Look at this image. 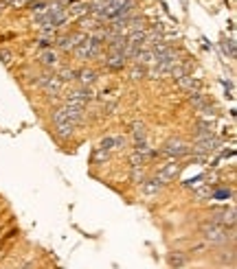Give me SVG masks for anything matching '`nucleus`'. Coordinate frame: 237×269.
<instances>
[{
    "label": "nucleus",
    "mask_w": 237,
    "mask_h": 269,
    "mask_svg": "<svg viewBox=\"0 0 237 269\" xmlns=\"http://www.w3.org/2000/svg\"><path fill=\"white\" fill-rule=\"evenodd\" d=\"M0 59H3L5 66H11V62H13V52H11V50H0Z\"/></svg>",
    "instance_id": "obj_24"
},
{
    "label": "nucleus",
    "mask_w": 237,
    "mask_h": 269,
    "mask_svg": "<svg viewBox=\"0 0 237 269\" xmlns=\"http://www.w3.org/2000/svg\"><path fill=\"white\" fill-rule=\"evenodd\" d=\"M55 129H57V136H62V138H66V136H70L72 131H75V125L72 123H59V125H55Z\"/></svg>",
    "instance_id": "obj_16"
},
{
    "label": "nucleus",
    "mask_w": 237,
    "mask_h": 269,
    "mask_svg": "<svg viewBox=\"0 0 237 269\" xmlns=\"http://www.w3.org/2000/svg\"><path fill=\"white\" fill-rule=\"evenodd\" d=\"M75 79H77L79 83H82V88H88V85H92V83L97 81V75H95V70H88V68H86V70H79Z\"/></svg>",
    "instance_id": "obj_13"
},
{
    "label": "nucleus",
    "mask_w": 237,
    "mask_h": 269,
    "mask_svg": "<svg viewBox=\"0 0 237 269\" xmlns=\"http://www.w3.org/2000/svg\"><path fill=\"white\" fill-rule=\"evenodd\" d=\"M57 79H59V81H72V79H75V70H70V68H66V70H62V72H59V75H57Z\"/></svg>",
    "instance_id": "obj_20"
},
{
    "label": "nucleus",
    "mask_w": 237,
    "mask_h": 269,
    "mask_svg": "<svg viewBox=\"0 0 237 269\" xmlns=\"http://www.w3.org/2000/svg\"><path fill=\"white\" fill-rule=\"evenodd\" d=\"M215 217H213V221L215 223H220V226H224V228H233L235 226V208H220V210H215L213 212Z\"/></svg>",
    "instance_id": "obj_7"
},
{
    "label": "nucleus",
    "mask_w": 237,
    "mask_h": 269,
    "mask_svg": "<svg viewBox=\"0 0 237 269\" xmlns=\"http://www.w3.org/2000/svg\"><path fill=\"white\" fill-rule=\"evenodd\" d=\"M178 85L184 90V92H189V94H195V92H200V88H202V81L198 77H191V75H187V77H182V79H178Z\"/></svg>",
    "instance_id": "obj_9"
},
{
    "label": "nucleus",
    "mask_w": 237,
    "mask_h": 269,
    "mask_svg": "<svg viewBox=\"0 0 237 269\" xmlns=\"http://www.w3.org/2000/svg\"><path fill=\"white\" fill-rule=\"evenodd\" d=\"M145 75V68H141V66H134V68L130 70V79L132 81H138V79H143Z\"/></svg>",
    "instance_id": "obj_22"
},
{
    "label": "nucleus",
    "mask_w": 237,
    "mask_h": 269,
    "mask_svg": "<svg viewBox=\"0 0 237 269\" xmlns=\"http://www.w3.org/2000/svg\"><path fill=\"white\" fill-rule=\"evenodd\" d=\"M143 167H132V182H143Z\"/></svg>",
    "instance_id": "obj_23"
},
{
    "label": "nucleus",
    "mask_w": 237,
    "mask_h": 269,
    "mask_svg": "<svg viewBox=\"0 0 237 269\" xmlns=\"http://www.w3.org/2000/svg\"><path fill=\"white\" fill-rule=\"evenodd\" d=\"M228 269H235V267H228Z\"/></svg>",
    "instance_id": "obj_29"
},
{
    "label": "nucleus",
    "mask_w": 237,
    "mask_h": 269,
    "mask_svg": "<svg viewBox=\"0 0 237 269\" xmlns=\"http://www.w3.org/2000/svg\"><path fill=\"white\" fill-rule=\"evenodd\" d=\"M40 85H42V88L46 90V92H51V94H57V92L59 90H62V81H59V79H57V75H46V77H42V79H40Z\"/></svg>",
    "instance_id": "obj_10"
},
{
    "label": "nucleus",
    "mask_w": 237,
    "mask_h": 269,
    "mask_svg": "<svg viewBox=\"0 0 237 269\" xmlns=\"http://www.w3.org/2000/svg\"><path fill=\"white\" fill-rule=\"evenodd\" d=\"M86 37H88V35H84L82 31L72 33V35H66V37H62V39H59V48H62V50H66V52H68V50L72 52V50H75L79 44L84 42Z\"/></svg>",
    "instance_id": "obj_6"
},
{
    "label": "nucleus",
    "mask_w": 237,
    "mask_h": 269,
    "mask_svg": "<svg viewBox=\"0 0 237 269\" xmlns=\"http://www.w3.org/2000/svg\"><path fill=\"white\" fill-rule=\"evenodd\" d=\"M220 144H222L220 138H217L215 134H211L207 138H200V140H195V144L191 147V151H193V153H198L200 157H209L211 153H215V151L220 149Z\"/></svg>",
    "instance_id": "obj_2"
},
{
    "label": "nucleus",
    "mask_w": 237,
    "mask_h": 269,
    "mask_svg": "<svg viewBox=\"0 0 237 269\" xmlns=\"http://www.w3.org/2000/svg\"><path fill=\"white\" fill-rule=\"evenodd\" d=\"M132 136H134V142L147 140V131H145L143 123H132Z\"/></svg>",
    "instance_id": "obj_15"
},
{
    "label": "nucleus",
    "mask_w": 237,
    "mask_h": 269,
    "mask_svg": "<svg viewBox=\"0 0 237 269\" xmlns=\"http://www.w3.org/2000/svg\"><path fill=\"white\" fill-rule=\"evenodd\" d=\"M161 186H163V184L158 182V180H143V182H141V190H143V193L147 195V197L156 195L158 190H161Z\"/></svg>",
    "instance_id": "obj_14"
},
{
    "label": "nucleus",
    "mask_w": 237,
    "mask_h": 269,
    "mask_svg": "<svg viewBox=\"0 0 237 269\" xmlns=\"http://www.w3.org/2000/svg\"><path fill=\"white\" fill-rule=\"evenodd\" d=\"M189 151H191V147L184 140H180V138H174V140H167L163 144V153L167 157H171V160H178V157L189 155Z\"/></svg>",
    "instance_id": "obj_3"
},
{
    "label": "nucleus",
    "mask_w": 237,
    "mask_h": 269,
    "mask_svg": "<svg viewBox=\"0 0 237 269\" xmlns=\"http://www.w3.org/2000/svg\"><path fill=\"white\" fill-rule=\"evenodd\" d=\"M202 234L209 243H226V239H233V228L226 230L224 226H220V223L211 221V223H204L202 226Z\"/></svg>",
    "instance_id": "obj_1"
},
{
    "label": "nucleus",
    "mask_w": 237,
    "mask_h": 269,
    "mask_svg": "<svg viewBox=\"0 0 237 269\" xmlns=\"http://www.w3.org/2000/svg\"><path fill=\"white\" fill-rule=\"evenodd\" d=\"M108 157H110V153H108V151H103V149H95V153H92V162H105V160H108Z\"/></svg>",
    "instance_id": "obj_17"
},
{
    "label": "nucleus",
    "mask_w": 237,
    "mask_h": 269,
    "mask_svg": "<svg viewBox=\"0 0 237 269\" xmlns=\"http://www.w3.org/2000/svg\"><path fill=\"white\" fill-rule=\"evenodd\" d=\"M90 98H92V92L88 88H79V90L68 92L64 105H68V107H82V110H86V103H88Z\"/></svg>",
    "instance_id": "obj_4"
},
{
    "label": "nucleus",
    "mask_w": 237,
    "mask_h": 269,
    "mask_svg": "<svg viewBox=\"0 0 237 269\" xmlns=\"http://www.w3.org/2000/svg\"><path fill=\"white\" fill-rule=\"evenodd\" d=\"M195 197H198V201H204V199H209V197H213V190H211L209 186H202L195 193Z\"/></svg>",
    "instance_id": "obj_18"
},
{
    "label": "nucleus",
    "mask_w": 237,
    "mask_h": 269,
    "mask_svg": "<svg viewBox=\"0 0 237 269\" xmlns=\"http://www.w3.org/2000/svg\"><path fill=\"white\" fill-rule=\"evenodd\" d=\"M70 3H72V0H57V5H59V7H64V5H70Z\"/></svg>",
    "instance_id": "obj_27"
},
{
    "label": "nucleus",
    "mask_w": 237,
    "mask_h": 269,
    "mask_svg": "<svg viewBox=\"0 0 237 269\" xmlns=\"http://www.w3.org/2000/svg\"><path fill=\"white\" fill-rule=\"evenodd\" d=\"M222 50L228 52V57L233 59L235 57V42H233V39H226V42H222Z\"/></svg>",
    "instance_id": "obj_19"
},
{
    "label": "nucleus",
    "mask_w": 237,
    "mask_h": 269,
    "mask_svg": "<svg viewBox=\"0 0 237 269\" xmlns=\"http://www.w3.org/2000/svg\"><path fill=\"white\" fill-rule=\"evenodd\" d=\"M169 262H171L174 267H180L182 262H184V258H182V256H178V254H171V256H169Z\"/></svg>",
    "instance_id": "obj_25"
},
{
    "label": "nucleus",
    "mask_w": 237,
    "mask_h": 269,
    "mask_svg": "<svg viewBox=\"0 0 237 269\" xmlns=\"http://www.w3.org/2000/svg\"><path fill=\"white\" fill-rule=\"evenodd\" d=\"M230 193H228V190H217V193L213 195V197H217V199H224V197H228Z\"/></svg>",
    "instance_id": "obj_26"
},
{
    "label": "nucleus",
    "mask_w": 237,
    "mask_h": 269,
    "mask_svg": "<svg viewBox=\"0 0 237 269\" xmlns=\"http://www.w3.org/2000/svg\"><path fill=\"white\" fill-rule=\"evenodd\" d=\"M125 55L123 52H108V59H105V66H108L110 70H121L125 68Z\"/></svg>",
    "instance_id": "obj_11"
},
{
    "label": "nucleus",
    "mask_w": 237,
    "mask_h": 269,
    "mask_svg": "<svg viewBox=\"0 0 237 269\" xmlns=\"http://www.w3.org/2000/svg\"><path fill=\"white\" fill-rule=\"evenodd\" d=\"M180 173V164H178L176 160H171L167 167H163L161 171L156 173V180L161 182V184H169V182H174L176 180V175Z\"/></svg>",
    "instance_id": "obj_5"
},
{
    "label": "nucleus",
    "mask_w": 237,
    "mask_h": 269,
    "mask_svg": "<svg viewBox=\"0 0 237 269\" xmlns=\"http://www.w3.org/2000/svg\"><path fill=\"white\" fill-rule=\"evenodd\" d=\"M125 147V138L123 136H105L101 138V142H99V149L103 151H114V149H123Z\"/></svg>",
    "instance_id": "obj_8"
},
{
    "label": "nucleus",
    "mask_w": 237,
    "mask_h": 269,
    "mask_svg": "<svg viewBox=\"0 0 237 269\" xmlns=\"http://www.w3.org/2000/svg\"><path fill=\"white\" fill-rule=\"evenodd\" d=\"M57 62H59V59H57V52L53 50V48H46V50H42V52H40V64H42V66H49V68H55V66H57Z\"/></svg>",
    "instance_id": "obj_12"
},
{
    "label": "nucleus",
    "mask_w": 237,
    "mask_h": 269,
    "mask_svg": "<svg viewBox=\"0 0 237 269\" xmlns=\"http://www.w3.org/2000/svg\"><path fill=\"white\" fill-rule=\"evenodd\" d=\"M90 11V7L86 5V3H77V5H72V13L75 16H84V13H88Z\"/></svg>",
    "instance_id": "obj_21"
},
{
    "label": "nucleus",
    "mask_w": 237,
    "mask_h": 269,
    "mask_svg": "<svg viewBox=\"0 0 237 269\" xmlns=\"http://www.w3.org/2000/svg\"><path fill=\"white\" fill-rule=\"evenodd\" d=\"M0 13H3V7H0Z\"/></svg>",
    "instance_id": "obj_28"
}]
</instances>
